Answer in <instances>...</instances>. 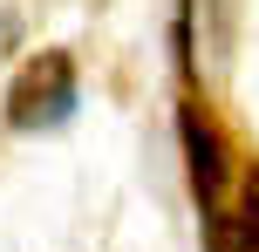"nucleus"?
<instances>
[{
  "label": "nucleus",
  "instance_id": "1",
  "mask_svg": "<svg viewBox=\"0 0 259 252\" xmlns=\"http://www.w3.org/2000/svg\"><path fill=\"white\" fill-rule=\"evenodd\" d=\"M75 109H82L75 55H68V48H48V55H34V62L14 75V89H7V130L41 136V130H62Z\"/></svg>",
  "mask_w": 259,
  "mask_h": 252
},
{
  "label": "nucleus",
  "instance_id": "3",
  "mask_svg": "<svg viewBox=\"0 0 259 252\" xmlns=\"http://www.w3.org/2000/svg\"><path fill=\"white\" fill-rule=\"evenodd\" d=\"M205 239H211V252H259V177H246L205 218Z\"/></svg>",
  "mask_w": 259,
  "mask_h": 252
},
{
  "label": "nucleus",
  "instance_id": "4",
  "mask_svg": "<svg viewBox=\"0 0 259 252\" xmlns=\"http://www.w3.org/2000/svg\"><path fill=\"white\" fill-rule=\"evenodd\" d=\"M14 34H21V21H14V14L0 7V55H14Z\"/></svg>",
  "mask_w": 259,
  "mask_h": 252
},
{
  "label": "nucleus",
  "instance_id": "2",
  "mask_svg": "<svg viewBox=\"0 0 259 252\" xmlns=\"http://www.w3.org/2000/svg\"><path fill=\"white\" fill-rule=\"evenodd\" d=\"M178 143H184V177H191V198L205 205V218L232 198V150H225L219 123L205 116L198 103L178 109Z\"/></svg>",
  "mask_w": 259,
  "mask_h": 252
}]
</instances>
